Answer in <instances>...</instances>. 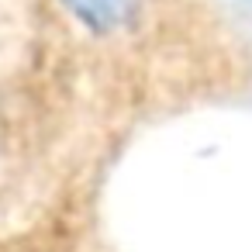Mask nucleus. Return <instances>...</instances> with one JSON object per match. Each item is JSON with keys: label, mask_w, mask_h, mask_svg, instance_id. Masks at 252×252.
I'll list each match as a JSON object with an SVG mask.
<instances>
[{"label": "nucleus", "mask_w": 252, "mask_h": 252, "mask_svg": "<svg viewBox=\"0 0 252 252\" xmlns=\"http://www.w3.org/2000/svg\"><path fill=\"white\" fill-rule=\"evenodd\" d=\"M66 4L90 25V28H114L121 25L131 7H135V0H66Z\"/></svg>", "instance_id": "nucleus-1"}]
</instances>
